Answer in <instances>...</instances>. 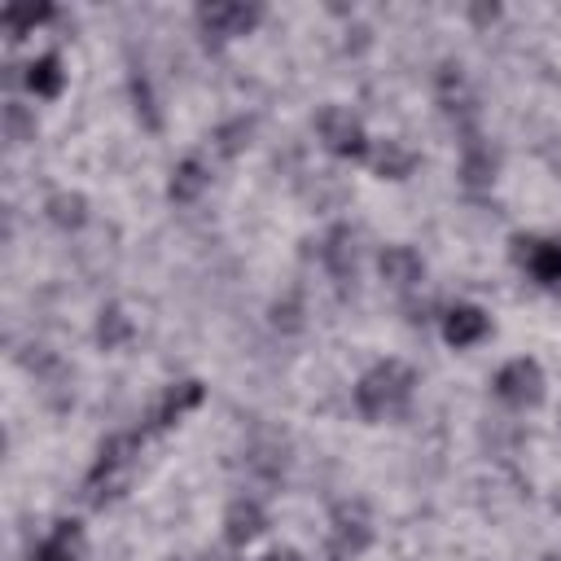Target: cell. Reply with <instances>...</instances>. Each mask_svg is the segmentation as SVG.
I'll return each instance as SVG.
<instances>
[{"label":"cell","instance_id":"52a82bcc","mask_svg":"<svg viewBox=\"0 0 561 561\" xmlns=\"http://www.w3.org/2000/svg\"><path fill=\"white\" fill-rule=\"evenodd\" d=\"M382 272L395 280V286H413V280H421V263H417V254L404 250V246H395V250L382 254Z\"/></svg>","mask_w":561,"mask_h":561},{"label":"cell","instance_id":"8992f818","mask_svg":"<svg viewBox=\"0 0 561 561\" xmlns=\"http://www.w3.org/2000/svg\"><path fill=\"white\" fill-rule=\"evenodd\" d=\"M526 267H530L535 280H544V286H557V280H561V241H539V246H530Z\"/></svg>","mask_w":561,"mask_h":561},{"label":"cell","instance_id":"5b68a950","mask_svg":"<svg viewBox=\"0 0 561 561\" xmlns=\"http://www.w3.org/2000/svg\"><path fill=\"white\" fill-rule=\"evenodd\" d=\"M443 334H447L452 347H469V343H478L487 334V317L478 308H452L447 321H443Z\"/></svg>","mask_w":561,"mask_h":561},{"label":"cell","instance_id":"7c38bea8","mask_svg":"<svg viewBox=\"0 0 561 561\" xmlns=\"http://www.w3.org/2000/svg\"><path fill=\"white\" fill-rule=\"evenodd\" d=\"M45 19H49V10H45V5H36V10H32V5H10V10H5V27H10V32L36 27V23H45Z\"/></svg>","mask_w":561,"mask_h":561},{"label":"cell","instance_id":"4fadbf2b","mask_svg":"<svg viewBox=\"0 0 561 561\" xmlns=\"http://www.w3.org/2000/svg\"><path fill=\"white\" fill-rule=\"evenodd\" d=\"M53 219L58 224H80L84 219V202L80 198H58L53 202Z\"/></svg>","mask_w":561,"mask_h":561},{"label":"cell","instance_id":"277c9868","mask_svg":"<svg viewBox=\"0 0 561 561\" xmlns=\"http://www.w3.org/2000/svg\"><path fill=\"white\" fill-rule=\"evenodd\" d=\"M321 132H325V141H330L338 154H365V132L351 123V115L330 110V115L321 119Z\"/></svg>","mask_w":561,"mask_h":561},{"label":"cell","instance_id":"9c48e42d","mask_svg":"<svg viewBox=\"0 0 561 561\" xmlns=\"http://www.w3.org/2000/svg\"><path fill=\"white\" fill-rule=\"evenodd\" d=\"M202 184H206V176H202V163H184V167L176 171V180H171V198L189 202V198H198V193H202Z\"/></svg>","mask_w":561,"mask_h":561},{"label":"cell","instance_id":"5bb4252c","mask_svg":"<svg viewBox=\"0 0 561 561\" xmlns=\"http://www.w3.org/2000/svg\"><path fill=\"white\" fill-rule=\"evenodd\" d=\"M102 338H106V343L123 338V321H119V312H110V321H102Z\"/></svg>","mask_w":561,"mask_h":561},{"label":"cell","instance_id":"8fae6325","mask_svg":"<svg viewBox=\"0 0 561 561\" xmlns=\"http://www.w3.org/2000/svg\"><path fill=\"white\" fill-rule=\"evenodd\" d=\"M228 535L241 544V539H254L259 535V509L254 504H237L232 517H228Z\"/></svg>","mask_w":561,"mask_h":561},{"label":"cell","instance_id":"ba28073f","mask_svg":"<svg viewBox=\"0 0 561 561\" xmlns=\"http://www.w3.org/2000/svg\"><path fill=\"white\" fill-rule=\"evenodd\" d=\"M27 84H32V93H40V97H58V93H62V67H58V58L32 62V67H27Z\"/></svg>","mask_w":561,"mask_h":561},{"label":"cell","instance_id":"9a60e30c","mask_svg":"<svg viewBox=\"0 0 561 561\" xmlns=\"http://www.w3.org/2000/svg\"><path fill=\"white\" fill-rule=\"evenodd\" d=\"M267 561H299V557H295V552H272Z\"/></svg>","mask_w":561,"mask_h":561},{"label":"cell","instance_id":"3957f363","mask_svg":"<svg viewBox=\"0 0 561 561\" xmlns=\"http://www.w3.org/2000/svg\"><path fill=\"white\" fill-rule=\"evenodd\" d=\"M254 19H259V10H246V5H211V10H202L206 32H215V36H246L254 27Z\"/></svg>","mask_w":561,"mask_h":561},{"label":"cell","instance_id":"7a4b0ae2","mask_svg":"<svg viewBox=\"0 0 561 561\" xmlns=\"http://www.w3.org/2000/svg\"><path fill=\"white\" fill-rule=\"evenodd\" d=\"M496 391H500V399H509V404H535L539 391H544L539 365H535V360H513V365H504L500 378H496Z\"/></svg>","mask_w":561,"mask_h":561},{"label":"cell","instance_id":"6da1fadb","mask_svg":"<svg viewBox=\"0 0 561 561\" xmlns=\"http://www.w3.org/2000/svg\"><path fill=\"white\" fill-rule=\"evenodd\" d=\"M408 395H413V373H408L404 365H395V360L378 365V369L360 382V391H356V399H360V408H365L369 417H391V413H399Z\"/></svg>","mask_w":561,"mask_h":561},{"label":"cell","instance_id":"30bf717a","mask_svg":"<svg viewBox=\"0 0 561 561\" xmlns=\"http://www.w3.org/2000/svg\"><path fill=\"white\" fill-rule=\"evenodd\" d=\"M71 539H75V526H58V535L40 544L36 561H75V552H71Z\"/></svg>","mask_w":561,"mask_h":561}]
</instances>
